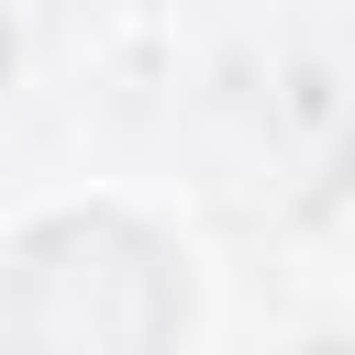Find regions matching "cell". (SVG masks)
I'll list each match as a JSON object with an SVG mask.
<instances>
[{"label":"cell","instance_id":"1","mask_svg":"<svg viewBox=\"0 0 355 355\" xmlns=\"http://www.w3.org/2000/svg\"><path fill=\"white\" fill-rule=\"evenodd\" d=\"M178 311V266L133 222H55L11 255L0 288L11 355H166Z\"/></svg>","mask_w":355,"mask_h":355}]
</instances>
